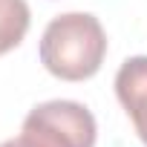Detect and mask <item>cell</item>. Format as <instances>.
<instances>
[{"mask_svg": "<svg viewBox=\"0 0 147 147\" xmlns=\"http://www.w3.org/2000/svg\"><path fill=\"white\" fill-rule=\"evenodd\" d=\"M29 3L26 0H0V55L15 49L29 29Z\"/></svg>", "mask_w": 147, "mask_h": 147, "instance_id": "4", "label": "cell"}, {"mask_svg": "<svg viewBox=\"0 0 147 147\" xmlns=\"http://www.w3.org/2000/svg\"><path fill=\"white\" fill-rule=\"evenodd\" d=\"M38 147H95V115L78 101H43L29 110L20 130Z\"/></svg>", "mask_w": 147, "mask_h": 147, "instance_id": "2", "label": "cell"}, {"mask_svg": "<svg viewBox=\"0 0 147 147\" xmlns=\"http://www.w3.org/2000/svg\"><path fill=\"white\" fill-rule=\"evenodd\" d=\"M0 147H38V144H35V141H29V138L20 133V138H9V141H3Z\"/></svg>", "mask_w": 147, "mask_h": 147, "instance_id": "5", "label": "cell"}, {"mask_svg": "<svg viewBox=\"0 0 147 147\" xmlns=\"http://www.w3.org/2000/svg\"><path fill=\"white\" fill-rule=\"evenodd\" d=\"M115 95L147 147V55L127 58L115 72Z\"/></svg>", "mask_w": 147, "mask_h": 147, "instance_id": "3", "label": "cell"}, {"mask_svg": "<svg viewBox=\"0 0 147 147\" xmlns=\"http://www.w3.org/2000/svg\"><path fill=\"white\" fill-rule=\"evenodd\" d=\"M107 35L95 15L66 12L49 20L40 38V63L61 81H87L101 69Z\"/></svg>", "mask_w": 147, "mask_h": 147, "instance_id": "1", "label": "cell"}]
</instances>
